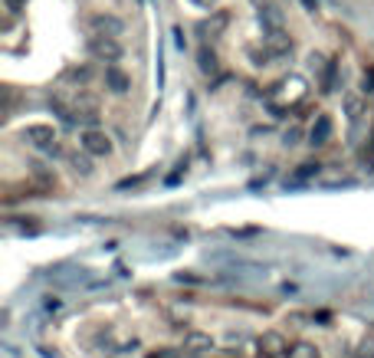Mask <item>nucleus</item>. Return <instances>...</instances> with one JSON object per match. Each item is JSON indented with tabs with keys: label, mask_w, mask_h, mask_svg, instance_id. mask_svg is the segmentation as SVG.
<instances>
[{
	"label": "nucleus",
	"mask_w": 374,
	"mask_h": 358,
	"mask_svg": "<svg viewBox=\"0 0 374 358\" xmlns=\"http://www.w3.org/2000/svg\"><path fill=\"white\" fill-rule=\"evenodd\" d=\"M62 79H73L79 86H86L89 79H92V69H89V66H69V69L62 73Z\"/></svg>",
	"instance_id": "13"
},
{
	"label": "nucleus",
	"mask_w": 374,
	"mask_h": 358,
	"mask_svg": "<svg viewBox=\"0 0 374 358\" xmlns=\"http://www.w3.org/2000/svg\"><path fill=\"white\" fill-rule=\"evenodd\" d=\"M345 112H348V122H351V125L362 122V115H364V99L358 96V92H348V96H345Z\"/></svg>",
	"instance_id": "10"
},
{
	"label": "nucleus",
	"mask_w": 374,
	"mask_h": 358,
	"mask_svg": "<svg viewBox=\"0 0 374 358\" xmlns=\"http://www.w3.org/2000/svg\"><path fill=\"white\" fill-rule=\"evenodd\" d=\"M328 138H332V119H328V115H319L315 125H312V132H309V142L312 145H325Z\"/></svg>",
	"instance_id": "8"
},
{
	"label": "nucleus",
	"mask_w": 374,
	"mask_h": 358,
	"mask_svg": "<svg viewBox=\"0 0 374 358\" xmlns=\"http://www.w3.org/2000/svg\"><path fill=\"white\" fill-rule=\"evenodd\" d=\"M289 50H292V40H289L286 33L273 30L269 40H266V53H269V56H283V53H289Z\"/></svg>",
	"instance_id": "9"
},
{
	"label": "nucleus",
	"mask_w": 374,
	"mask_h": 358,
	"mask_svg": "<svg viewBox=\"0 0 374 358\" xmlns=\"http://www.w3.org/2000/svg\"><path fill=\"white\" fill-rule=\"evenodd\" d=\"M312 174H319V164H299V171L292 174V181H305Z\"/></svg>",
	"instance_id": "15"
},
{
	"label": "nucleus",
	"mask_w": 374,
	"mask_h": 358,
	"mask_svg": "<svg viewBox=\"0 0 374 358\" xmlns=\"http://www.w3.org/2000/svg\"><path fill=\"white\" fill-rule=\"evenodd\" d=\"M3 3H7V10H10V13L26 10V0H3Z\"/></svg>",
	"instance_id": "17"
},
{
	"label": "nucleus",
	"mask_w": 374,
	"mask_h": 358,
	"mask_svg": "<svg viewBox=\"0 0 374 358\" xmlns=\"http://www.w3.org/2000/svg\"><path fill=\"white\" fill-rule=\"evenodd\" d=\"M24 142L39 151H56V128L53 125H26Z\"/></svg>",
	"instance_id": "3"
},
{
	"label": "nucleus",
	"mask_w": 374,
	"mask_h": 358,
	"mask_svg": "<svg viewBox=\"0 0 374 358\" xmlns=\"http://www.w3.org/2000/svg\"><path fill=\"white\" fill-rule=\"evenodd\" d=\"M358 358H374V339H364L358 346Z\"/></svg>",
	"instance_id": "16"
},
{
	"label": "nucleus",
	"mask_w": 374,
	"mask_h": 358,
	"mask_svg": "<svg viewBox=\"0 0 374 358\" xmlns=\"http://www.w3.org/2000/svg\"><path fill=\"white\" fill-rule=\"evenodd\" d=\"M260 352H266V355H289V346L279 332H262L260 335Z\"/></svg>",
	"instance_id": "6"
},
{
	"label": "nucleus",
	"mask_w": 374,
	"mask_h": 358,
	"mask_svg": "<svg viewBox=\"0 0 374 358\" xmlns=\"http://www.w3.org/2000/svg\"><path fill=\"white\" fill-rule=\"evenodd\" d=\"M89 30L92 33H109V37H122L125 33V24L118 17H109V13H96L89 17Z\"/></svg>",
	"instance_id": "4"
},
{
	"label": "nucleus",
	"mask_w": 374,
	"mask_h": 358,
	"mask_svg": "<svg viewBox=\"0 0 374 358\" xmlns=\"http://www.w3.org/2000/svg\"><path fill=\"white\" fill-rule=\"evenodd\" d=\"M79 148L89 151L92 158H109L112 155V138L105 135L102 128H96V125H86L82 135H79Z\"/></svg>",
	"instance_id": "2"
},
{
	"label": "nucleus",
	"mask_w": 374,
	"mask_h": 358,
	"mask_svg": "<svg viewBox=\"0 0 374 358\" xmlns=\"http://www.w3.org/2000/svg\"><path fill=\"white\" fill-rule=\"evenodd\" d=\"M289 358H319V348L309 346V342H296L289 348Z\"/></svg>",
	"instance_id": "14"
},
{
	"label": "nucleus",
	"mask_w": 374,
	"mask_h": 358,
	"mask_svg": "<svg viewBox=\"0 0 374 358\" xmlns=\"http://www.w3.org/2000/svg\"><path fill=\"white\" fill-rule=\"evenodd\" d=\"M86 50L92 60H99V62H115V60H122V43L115 37H109V33H92L86 43Z\"/></svg>",
	"instance_id": "1"
},
{
	"label": "nucleus",
	"mask_w": 374,
	"mask_h": 358,
	"mask_svg": "<svg viewBox=\"0 0 374 358\" xmlns=\"http://www.w3.org/2000/svg\"><path fill=\"white\" fill-rule=\"evenodd\" d=\"M213 348V339L204 332H187L184 335V352H194V355H204Z\"/></svg>",
	"instance_id": "7"
},
{
	"label": "nucleus",
	"mask_w": 374,
	"mask_h": 358,
	"mask_svg": "<svg viewBox=\"0 0 374 358\" xmlns=\"http://www.w3.org/2000/svg\"><path fill=\"white\" fill-rule=\"evenodd\" d=\"M197 66H200V73H204V76L217 73V56H213V50H207V46H204V50L197 53Z\"/></svg>",
	"instance_id": "12"
},
{
	"label": "nucleus",
	"mask_w": 374,
	"mask_h": 358,
	"mask_svg": "<svg viewBox=\"0 0 374 358\" xmlns=\"http://www.w3.org/2000/svg\"><path fill=\"white\" fill-rule=\"evenodd\" d=\"M105 89L115 92V96H125V92L132 89V79H128V76H125L115 62H109V66H105Z\"/></svg>",
	"instance_id": "5"
},
{
	"label": "nucleus",
	"mask_w": 374,
	"mask_h": 358,
	"mask_svg": "<svg viewBox=\"0 0 374 358\" xmlns=\"http://www.w3.org/2000/svg\"><path fill=\"white\" fill-rule=\"evenodd\" d=\"M92 155H89V151H73V155H69V168H73L75 174H82V178H89V174H92Z\"/></svg>",
	"instance_id": "11"
}]
</instances>
